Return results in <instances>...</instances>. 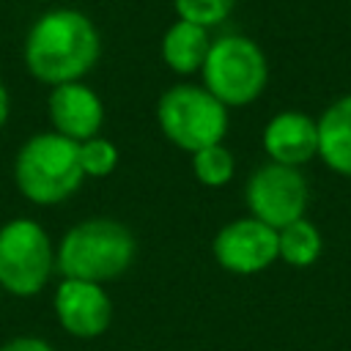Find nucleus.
Segmentation results:
<instances>
[{"instance_id":"nucleus-1","label":"nucleus","mask_w":351,"mask_h":351,"mask_svg":"<svg viewBox=\"0 0 351 351\" xmlns=\"http://www.w3.org/2000/svg\"><path fill=\"white\" fill-rule=\"evenodd\" d=\"M101 58V33L93 19L71 5H55L33 19L22 41V63L41 85L85 80Z\"/></svg>"},{"instance_id":"nucleus-2","label":"nucleus","mask_w":351,"mask_h":351,"mask_svg":"<svg viewBox=\"0 0 351 351\" xmlns=\"http://www.w3.org/2000/svg\"><path fill=\"white\" fill-rule=\"evenodd\" d=\"M137 258V239L129 225L112 217H88L74 222L55 244V269L60 277L107 285L123 277Z\"/></svg>"},{"instance_id":"nucleus-3","label":"nucleus","mask_w":351,"mask_h":351,"mask_svg":"<svg viewBox=\"0 0 351 351\" xmlns=\"http://www.w3.org/2000/svg\"><path fill=\"white\" fill-rule=\"evenodd\" d=\"M14 186L33 206H58L74 197L85 181L80 143L47 129L30 134L14 156Z\"/></svg>"},{"instance_id":"nucleus-4","label":"nucleus","mask_w":351,"mask_h":351,"mask_svg":"<svg viewBox=\"0 0 351 351\" xmlns=\"http://www.w3.org/2000/svg\"><path fill=\"white\" fill-rule=\"evenodd\" d=\"M200 85L228 110L255 104L269 85L263 47L244 33H222L211 38L200 69Z\"/></svg>"},{"instance_id":"nucleus-5","label":"nucleus","mask_w":351,"mask_h":351,"mask_svg":"<svg viewBox=\"0 0 351 351\" xmlns=\"http://www.w3.org/2000/svg\"><path fill=\"white\" fill-rule=\"evenodd\" d=\"M156 123L170 145L195 154L200 148L225 143L230 112L203 85L176 82L156 99Z\"/></svg>"},{"instance_id":"nucleus-6","label":"nucleus","mask_w":351,"mask_h":351,"mask_svg":"<svg viewBox=\"0 0 351 351\" xmlns=\"http://www.w3.org/2000/svg\"><path fill=\"white\" fill-rule=\"evenodd\" d=\"M55 269V244L33 217H14L0 225V288L16 299L38 296Z\"/></svg>"},{"instance_id":"nucleus-7","label":"nucleus","mask_w":351,"mask_h":351,"mask_svg":"<svg viewBox=\"0 0 351 351\" xmlns=\"http://www.w3.org/2000/svg\"><path fill=\"white\" fill-rule=\"evenodd\" d=\"M244 203L250 217L280 230L304 217L310 203V186L299 167L266 159L250 173L244 184Z\"/></svg>"},{"instance_id":"nucleus-8","label":"nucleus","mask_w":351,"mask_h":351,"mask_svg":"<svg viewBox=\"0 0 351 351\" xmlns=\"http://www.w3.org/2000/svg\"><path fill=\"white\" fill-rule=\"evenodd\" d=\"M211 255L219 269L250 277L266 271L277 258V230L255 217H239L225 222L211 241Z\"/></svg>"},{"instance_id":"nucleus-9","label":"nucleus","mask_w":351,"mask_h":351,"mask_svg":"<svg viewBox=\"0 0 351 351\" xmlns=\"http://www.w3.org/2000/svg\"><path fill=\"white\" fill-rule=\"evenodd\" d=\"M52 313L66 335L77 340H93L112 324V299L99 282L60 277L52 293Z\"/></svg>"},{"instance_id":"nucleus-10","label":"nucleus","mask_w":351,"mask_h":351,"mask_svg":"<svg viewBox=\"0 0 351 351\" xmlns=\"http://www.w3.org/2000/svg\"><path fill=\"white\" fill-rule=\"evenodd\" d=\"M47 118H49L52 132H58L74 143H85V140L101 134L107 110H104L101 96L85 80H77V82L49 88Z\"/></svg>"},{"instance_id":"nucleus-11","label":"nucleus","mask_w":351,"mask_h":351,"mask_svg":"<svg viewBox=\"0 0 351 351\" xmlns=\"http://www.w3.org/2000/svg\"><path fill=\"white\" fill-rule=\"evenodd\" d=\"M261 145L269 162L302 170V165L318 156V123L302 110H280L266 121Z\"/></svg>"},{"instance_id":"nucleus-12","label":"nucleus","mask_w":351,"mask_h":351,"mask_svg":"<svg viewBox=\"0 0 351 351\" xmlns=\"http://www.w3.org/2000/svg\"><path fill=\"white\" fill-rule=\"evenodd\" d=\"M318 159L337 176L351 178V93L337 96L315 118Z\"/></svg>"},{"instance_id":"nucleus-13","label":"nucleus","mask_w":351,"mask_h":351,"mask_svg":"<svg viewBox=\"0 0 351 351\" xmlns=\"http://www.w3.org/2000/svg\"><path fill=\"white\" fill-rule=\"evenodd\" d=\"M208 47H211V33L206 27L176 19L162 33L159 55H162V63L173 74L192 77V74H200L203 60L208 55Z\"/></svg>"},{"instance_id":"nucleus-14","label":"nucleus","mask_w":351,"mask_h":351,"mask_svg":"<svg viewBox=\"0 0 351 351\" xmlns=\"http://www.w3.org/2000/svg\"><path fill=\"white\" fill-rule=\"evenodd\" d=\"M324 239L315 222L307 217L277 230V258L293 269H307L321 258Z\"/></svg>"},{"instance_id":"nucleus-15","label":"nucleus","mask_w":351,"mask_h":351,"mask_svg":"<svg viewBox=\"0 0 351 351\" xmlns=\"http://www.w3.org/2000/svg\"><path fill=\"white\" fill-rule=\"evenodd\" d=\"M189 159H192V176L208 189H219L230 184L236 176V156L225 143L200 148L189 154Z\"/></svg>"},{"instance_id":"nucleus-16","label":"nucleus","mask_w":351,"mask_h":351,"mask_svg":"<svg viewBox=\"0 0 351 351\" xmlns=\"http://www.w3.org/2000/svg\"><path fill=\"white\" fill-rule=\"evenodd\" d=\"M118 162H121V154L110 137L96 134V137L80 143V165H82L85 178H107L115 173Z\"/></svg>"},{"instance_id":"nucleus-17","label":"nucleus","mask_w":351,"mask_h":351,"mask_svg":"<svg viewBox=\"0 0 351 351\" xmlns=\"http://www.w3.org/2000/svg\"><path fill=\"white\" fill-rule=\"evenodd\" d=\"M170 3L176 11V19L200 25L206 30L222 25L236 8V0H170Z\"/></svg>"},{"instance_id":"nucleus-18","label":"nucleus","mask_w":351,"mask_h":351,"mask_svg":"<svg viewBox=\"0 0 351 351\" xmlns=\"http://www.w3.org/2000/svg\"><path fill=\"white\" fill-rule=\"evenodd\" d=\"M0 351H55V346L38 335H16V337H8Z\"/></svg>"},{"instance_id":"nucleus-19","label":"nucleus","mask_w":351,"mask_h":351,"mask_svg":"<svg viewBox=\"0 0 351 351\" xmlns=\"http://www.w3.org/2000/svg\"><path fill=\"white\" fill-rule=\"evenodd\" d=\"M8 115H11V93H8L5 82L0 80V129L8 123Z\"/></svg>"}]
</instances>
